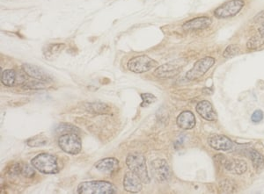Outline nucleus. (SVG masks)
<instances>
[{"instance_id": "f257e3e1", "label": "nucleus", "mask_w": 264, "mask_h": 194, "mask_svg": "<svg viewBox=\"0 0 264 194\" xmlns=\"http://www.w3.org/2000/svg\"><path fill=\"white\" fill-rule=\"evenodd\" d=\"M33 167L43 174H57L60 172V163L58 157L51 154L41 153L31 160Z\"/></svg>"}, {"instance_id": "f03ea898", "label": "nucleus", "mask_w": 264, "mask_h": 194, "mask_svg": "<svg viewBox=\"0 0 264 194\" xmlns=\"http://www.w3.org/2000/svg\"><path fill=\"white\" fill-rule=\"evenodd\" d=\"M77 193L80 194H115L117 188L108 181H86L81 183Z\"/></svg>"}, {"instance_id": "7ed1b4c3", "label": "nucleus", "mask_w": 264, "mask_h": 194, "mask_svg": "<svg viewBox=\"0 0 264 194\" xmlns=\"http://www.w3.org/2000/svg\"><path fill=\"white\" fill-rule=\"evenodd\" d=\"M126 164L130 169V172H133L136 176H139L143 183H150L151 178L148 174L145 158L143 156L138 154L129 155L126 158Z\"/></svg>"}, {"instance_id": "20e7f679", "label": "nucleus", "mask_w": 264, "mask_h": 194, "mask_svg": "<svg viewBox=\"0 0 264 194\" xmlns=\"http://www.w3.org/2000/svg\"><path fill=\"white\" fill-rule=\"evenodd\" d=\"M59 146L65 153L78 155L82 149L81 138L75 133L63 134L59 138Z\"/></svg>"}, {"instance_id": "39448f33", "label": "nucleus", "mask_w": 264, "mask_h": 194, "mask_svg": "<svg viewBox=\"0 0 264 194\" xmlns=\"http://www.w3.org/2000/svg\"><path fill=\"white\" fill-rule=\"evenodd\" d=\"M158 66V63L155 60L149 57L147 55H139L130 59L128 62L127 67L131 72H147Z\"/></svg>"}, {"instance_id": "423d86ee", "label": "nucleus", "mask_w": 264, "mask_h": 194, "mask_svg": "<svg viewBox=\"0 0 264 194\" xmlns=\"http://www.w3.org/2000/svg\"><path fill=\"white\" fill-rule=\"evenodd\" d=\"M215 63V59L207 56L204 58L199 59L197 63L194 64L192 69L188 71L186 74V77L188 80H196L203 77Z\"/></svg>"}, {"instance_id": "0eeeda50", "label": "nucleus", "mask_w": 264, "mask_h": 194, "mask_svg": "<svg viewBox=\"0 0 264 194\" xmlns=\"http://www.w3.org/2000/svg\"><path fill=\"white\" fill-rule=\"evenodd\" d=\"M244 6L243 0H230L224 3L220 7H218L214 12V15L217 18H226L233 17L241 12Z\"/></svg>"}, {"instance_id": "6e6552de", "label": "nucleus", "mask_w": 264, "mask_h": 194, "mask_svg": "<svg viewBox=\"0 0 264 194\" xmlns=\"http://www.w3.org/2000/svg\"><path fill=\"white\" fill-rule=\"evenodd\" d=\"M27 74L24 71L5 70L1 75V83L5 86H20L24 85L27 81Z\"/></svg>"}, {"instance_id": "1a4fd4ad", "label": "nucleus", "mask_w": 264, "mask_h": 194, "mask_svg": "<svg viewBox=\"0 0 264 194\" xmlns=\"http://www.w3.org/2000/svg\"><path fill=\"white\" fill-rule=\"evenodd\" d=\"M216 159L218 160V162H220L226 171L229 172H232L233 174H237V175H242L244 172H246L247 169L246 163L239 159H228V158H224L223 156H218Z\"/></svg>"}, {"instance_id": "9d476101", "label": "nucleus", "mask_w": 264, "mask_h": 194, "mask_svg": "<svg viewBox=\"0 0 264 194\" xmlns=\"http://www.w3.org/2000/svg\"><path fill=\"white\" fill-rule=\"evenodd\" d=\"M152 173L157 181L164 183L170 178V168L166 160H155L152 162Z\"/></svg>"}, {"instance_id": "9b49d317", "label": "nucleus", "mask_w": 264, "mask_h": 194, "mask_svg": "<svg viewBox=\"0 0 264 194\" xmlns=\"http://www.w3.org/2000/svg\"><path fill=\"white\" fill-rule=\"evenodd\" d=\"M183 65L179 63H168L158 67L154 71L153 75L159 78H171L177 76L181 72Z\"/></svg>"}, {"instance_id": "f8f14e48", "label": "nucleus", "mask_w": 264, "mask_h": 194, "mask_svg": "<svg viewBox=\"0 0 264 194\" xmlns=\"http://www.w3.org/2000/svg\"><path fill=\"white\" fill-rule=\"evenodd\" d=\"M22 70L26 72L28 77L35 78L37 80L43 82H49L52 80V77L49 76L44 70L30 63H24L22 65Z\"/></svg>"}, {"instance_id": "ddd939ff", "label": "nucleus", "mask_w": 264, "mask_h": 194, "mask_svg": "<svg viewBox=\"0 0 264 194\" xmlns=\"http://www.w3.org/2000/svg\"><path fill=\"white\" fill-rule=\"evenodd\" d=\"M142 181L139 176H136L133 172H127L123 178V187L124 189L132 194H137L141 192L143 188Z\"/></svg>"}, {"instance_id": "4468645a", "label": "nucleus", "mask_w": 264, "mask_h": 194, "mask_svg": "<svg viewBox=\"0 0 264 194\" xmlns=\"http://www.w3.org/2000/svg\"><path fill=\"white\" fill-rule=\"evenodd\" d=\"M208 142L212 149L216 150H230L233 148V141L227 136L216 135L209 138Z\"/></svg>"}, {"instance_id": "2eb2a0df", "label": "nucleus", "mask_w": 264, "mask_h": 194, "mask_svg": "<svg viewBox=\"0 0 264 194\" xmlns=\"http://www.w3.org/2000/svg\"><path fill=\"white\" fill-rule=\"evenodd\" d=\"M197 112L204 120L209 121V122H214L218 118L212 105L210 104V102L207 100H203L197 104Z\"/></svg>"}, {"instance_id": "dca6fc26", "label": "nucleus", "mask_w": 264, "mask_h": 194, "mask_svg": "<svg viewBox=\"0 0 264 194\" xmlns=\"http://www.w3.org/2000/svg\"><path fill=\"white\" fill-rule=\"evenodd\" d=\"M211 24V19L208 17H198L193 18L185 22L183 28L186 31H195V30H201L209 27Z\"/></svg>"}, {"instance_id": "f3484780", "label": "nucleus", "mask_w": 264, "mask_h": 194, "mask_svg": "<svg viewBox=\"0 0 264 194\" xmlns=\"http://www.w3.org/2000/svg\"><path fill=\"white\" fill-rule=\"evenodd\" d=\"M95 168L99 172H105V173H113L117 172L119 168V161L117 158H104L95 163Z\"/></svg>"}, {"instance_id": "a211bd4d", "label": "nucleus", "mask_w": 264, "mask_h": 194, "mask_svg": "<svg viewBox=\"0 0 264 194\" xmlns=\"http://www.w3.org/2000/svg\"><path fill=\"white\" fill-rule=\"evenodd\" d=\"M177 125L185 130L192 129L196 126V117L190 111H184L177 117Z\"/></svg>"}, {"instance_id": "6ab92c4d", "label": "nucleus", "mask_w": 264, "mask_h": 194, "mask_svg": "<svg viewBox=\"0 0 264 194\" xmlns=\"http://www.w3.org/2000/svg\"><path fill=\"white\" fill-rule=\"evenodd\" d=\"M65 48L66 46L63 43H53V44L46 46L42 52H43L45 58L48 60H53L56 57H58Z\"/></svg>"}, {"instance_id": "aec40b11", "label": "nucleus", "mask_w": 264, "mask_h": 194, "mask_svg": "<svg viewBox=\"0 0 264 194\" xmlns=\"http://www.w3.org/2000/svg\"><path fill=\"white\" fill-rule=\"evenodd\" d=\"M85 109L91 113H95V114H106L110 112V107L105 103L102 102H91V103H86L85 104Z\"/></svg>"}, {"instance_id": "412c9836", "label": "nucleus", "mask_w": 264, "mask_h": 194, "mask_svg": "<svg viewBox=\"0 0 264 194\" xmlns=\"http://www.w3.org/2000/svg\"><path fill=\"white\" fill-rule=\"evenodd\" d=\"M250 158L252 163L256 170H260L264 166V158L259 152H257L255 149H251Z\"/></svg>"}, {"instance_id": "4be33fe9", "label": "nucleus", "mask_w": 264, "mask_h": 194, "mask_svg": "<svg viewBox=\"0 0 264 194\" xmlns=\"http://www.w3.org/2000/svg\"><path fill=\"white\" fill-rule=\"evenodd\" d=\"M48 140L43 135H39V136H34L30 139L27 141V146L32 147V148H38V147H42L47 144Z\"/></svg>"}, {"instance_id": "5701e85b", "label": "nucleus", "mask_w": 264, "mask_h": 194, "mask_svg": "<svg viewBox=\"0 0 264 194\" xmlns=\"http://www.w3.org/2000/svg\"><path fill=\"white\" fill-rule=\"evenodd\" d=\"M56 132L61 133V134H68V133H75V134H80L81 129L78 128L76 126H73L72 124L69 123H61L59 126L56 127Z\"/></svg>"}, {"instance_id": "b1692460", "label": "nucleus", "mask_w": 264, "mask_h": 194, "mask_svg": "<svg viewBox=\"0 0 264 194\" xmlns=\"http://www.w3.org/2000/svg\"><path fill=\"white\" fill-rule=\"evenodd\" d=\"M236 185L231 179H224L220 184V189L224 194H232L236 191Z\"/></svg>"}, {"instance_id": "393cba45", "label": "nucleus", "mask_w": 264, "mask_h": 194, "mask_svg": "<svg viewBox=\"0 0 264 194\" xmlns=\"http://www.w3.org/2000/svg\"><path fill=\"white\" fill-rule=\"evenodd\" d=\"M263 45H264V38L262 36H253L246 42L248 50H258Z\"/></svg>"}, {"instance_id": "a878e982", "label": "nucleus", "mask_w": 264, "mask_h": 194, "mask_svg": "<svg viewBox=\"0 0 264 194\" xmlns=\"http://www.w3.org/2000/svg\"><path fill=\"white\" fill-rule=\"evenodd\" d=\"M25 89H31V90H42L46 88V82L40 80H32L24 84Z\"/></svg>"}, {"instance_id": "bb28decb", "label": "nucleus", "mask_w": 264, "mask_h": 194, "mask_svg": "<svg viewBox=\"0 0 264 194\" xmlns=\"http://www.w3.org/2000/svg\"><path fill=\"white\" fill-rule=\"evenodd\" d=\"M241 53V48L240 46L236 45V44H232V45H229L225 50L224 51V54L223 56L224 58H231L233 56H236L237 54Z\"/></svg>"}, {"instance_id": "cd10ccee", "label": "nucleus", "mask_w": 264, "mask_h": 194, "mask_svg": "<svg viewBox=\"0 0 264 194\" xmlns=\"http://www.w3.org/2000/svg\"><path fill=\"white\" fill-rule=\"evenodd\" d=\"M141 99H142V103H141L142 107H146L149 105L154 103L157 100L156 97L152 93H142Z\"/></svg>"}, {"instance_id": "c85d7f7f", "label": "nucleus", "mask_w": 264, "mask_h": 194, "mask_svg": "<svg viewBox=\"0 0 264 194\" xmlns=\"http://www.w3.org/2000/svg\"><path fill=\"white\" fill-rule=\"evenodd\" d=\"M21 174L23 176H26V177H32V176L36 175V172L33 168L30 167L29 165H25L24 167H22V171H21Z\"/></svg>"}, {"instance_id": "c756f323", "label": "nucleus", "mask_w": 264, "mask_h": 194, "mask_svg": "<svg viewBox=\"0 0 264 194\" xmlns=\"http://www.w3.org/2000/svg\"><path fill=\"white\" fill-rule=\"evenodd\" d=\"M21 171H22V167L20 166V163H14L13 166H11L9 169V174L12 175H19V174H21Z\"/></svg>"}, {"instance_id": "7c9ffc66", "label": "nucleus", "mask_w": 264, "mask_h": 194, "mask_svg": "<svg viewBox=\"0 0 264 194\" xmlns=\"http://www.w3.org/2000/svg\"><path fill=\"white\" fill-rule=\"evenodd\" d=\"M251 119H252V122H255V123L261 122L264 119V113H263V111L256 110L255 113H253Z\"/></svg>"}, {"instance_id": "2f4dec72", "label": "nucleus", "mask_w": 264, "mask_h": 194, "mask_svg": "<svg viewBox=\"0 0 264 194\" xmlns=\"http://www.w3.org/2000/svg\"><path fill=\"white\" fill-rule=\"evenodd\" d=\"M259 33L261 35V36L264 37V22L261 24V26L259 27Z\"/></svg>"}]
</instances>
